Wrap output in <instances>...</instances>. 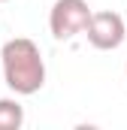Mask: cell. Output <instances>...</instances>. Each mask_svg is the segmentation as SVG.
<instances>
[{"label": "cell", "instance_id": "1", "mask_svg": "<svg viewBox=\"0 0 127 130\" xmlns=\"http://www.w3.org/2000/svg\"><path fill=\"white\" fill-rule=\"evenodd\" d=\"M0 64H3V82L9 91L18 97H30L45 85V61L39 45L27 36L6 39L0 48Z\"/></svg>", "mask_w": 127, "mask_h": 130}, {"label": "cell", "instance_id": "2", "mask_svg": "<svg viewBox=\"0 0 127 130\" xmlns=\"http://www.w3.org/2000/svg\"><path fill=\"white\" fill-rule=\"evenodd\" d=\"M91 15H94V9L85 0H55V6L49 12V30L55 39H73L88 30Z\"/></svg>", "mask_w": 127, "mask_h": 130}, {"label": "cell", "instance_id": "3", "mask_svg": "<svg viewBox=\"0 0 127 130\" xmlns=\"http://www.w3.org/2000/svg\"><path fill=\"white\" fill-rule=\"evenodd\" d=\"M85 36H88V42L94 45L97 52H112V48H118V45L124 42V36H127V21L118 15V12H109V9L94 12L91 21H88Z\"/></svg>", "mask_w": 127, "mask_h": 130}, {"label": "cell", "instance_id": "4", "mask_svg": "<svg viewBox=\"0 0 127 130\" xmlns=\"http://www.w3.org/2000/svg\"><path fill=\"white\" fill-rule=\"evenodd\" d=\"M24 124V106L12 97L0 100V130H18Z\"/></svg>", "mask_w": 127, "mask_h": 130}, {"label": "cell", "instance_id": "5", "mask_svg": "<svg viewBox=\"0 0 127 130\" xmlns=\"http://www.w3.org/2000/svg\"><path fill=\"white\" fill-rule=\"evenodd\" d=\"M124 73H127V64H124Z\"/></svg>", "mask_w": 127, "mask_h": 130}, {"label": "cell", "instance_id": "6", "mask_svg": "<svg viewBox=\"0 0 127 130\" xmlns=\"http://www.w3.org/2000/svg\"><path fill=\"white\" fill-rule=\"evenodd\" d=\"M0 3H6V0H0Z\"/></svg>", "mask_w": 127, "mask_h": 130}]
</instances>
